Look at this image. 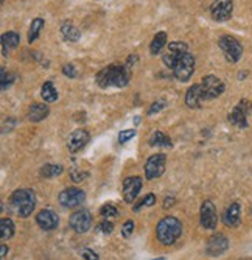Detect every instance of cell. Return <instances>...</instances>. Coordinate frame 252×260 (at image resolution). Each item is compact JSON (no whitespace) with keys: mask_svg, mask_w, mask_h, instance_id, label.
Returning a JSON list of instances; mask_svg holds the SVG:
<instances>
[{"mask_svg":"<svg viewBox=\"0 0 252 260\" xmlns=\"http://www.w3.org/2000/svg\"><path fill=\"white\" fill-rule=\"evenodd\" d=\"M97 84L101 89L107 87H125L131 79V67L126 64H111L97 74Z\"/></svg>","mask_w":252,"mask_h":260,"instance_id":"obj_1","label":"cell"},{"mask_svg":"<svg viewBox=\"0 0 252 260\" xmlns=\"http://www.w3.org/2000/svg\"><path fill=\"white\" fill-rule=\"evenodd\" d=\"M182 235V223L175 217H164L156 228V237L162 245L170 246Z\"/></svg>","mask_w":252,"mask_h":260,"instance_id":"obj_2","label":"cell"},{"mask_svg":"<svg viewBox=\"0 0 252 260\" xmlns=\"http://www.w3.org/2000/svg\"><path fill=\"white\" fill-rule=\"evenodd\" d=\"M11 206L21 218H28L36 208V195L30 189H19L11 196Z\"/></svg>","mask_w":252,"mask_h":260,"instance_id":"obj_3","label":"cell"},{"mask_svg":"<svg viewBox=\"0 0 252 260\" xmlns=\"http://www.w3.org/2000/svg\"><path fill=\"white\" fill-rule=\"evenodd\" d=\"M218 46L221 49V52L224 53V56L229 62L232 64H235L241 59V55H243V46L240 44L238 39H235L233 36H229V34H224L220 38L218 41Z\"/></svg>","mask_w":252,"mask_h":260,"instance_id":"obj_4","label":"cell"},{"mask_svg":"<svg viewBox=\"0 0 252 260\" xmlns=\"http://www.w3.org/2000/svg\"><path fill=\"white\" fill-rule=\"evenodd\" d=\"M195 56L192 53H185V55L176 62V66L173 67V77L177 81H188L192 78L193 72H195Z\"/></svg>","mask_w":252,"mask_h":260,"instance_id":"obj_5","label":"cell"},{"mask_svg":"<svg viewBox=\"0 0 252 260\" xmlns=\"http://www.w3.org/2000/svg\"><path fill=\"white\" fill-rule=\"evenodd\" d=\"M185 53H188V46L185 42H179V41L170 42L167 52L164 53V56H162V61H164V64L168 69L173 70V67L176 66V62L181 59Z\"/></svg>","mask_w":252,"mask_h":260,"instance_id":"obj_6","label":"cell"},{"mask_svg":"<svg viewBox=\"0 0 252 260\" xmlns=\"http://www.w3.org/2000/svg\"><path fill=\"white\" fill-rule=\"evenodd\" d=\"M201 87H202L204 100H213V98H218L224 92V89H226L224 87V83L215 75L204 77L201 81Z\"/></svg>","mask_w":252,"mask_h":260,"instance_id":"obj_7","label":"cell"},{"mask_svg":"<svg viewBox=\"0 0 252 260\" xmlns=\"http://www.w3.org/2000/svg\"><path fill=\"white\" fill-rule=\"evenodd\" d=\"M165 164H167V156L165 155H152L148 157V160L145 162V178L148 181L151 179L159 178L162 173L165 172Z\"/></svg>","mask_w":252,"mask_h":260,"instance_id":"obj_8","label":"cell"},{"mask_svg":"<svg viewBox=\"0 0 252 260\" xmlns=\"http://www.w3.org/2000/svg\"><path fill=\"white\" fill-rule=\"evenodd\" d=\"M59 204L62 208H67V209H72V208H78L84 203L86 200V193L83 190L76 189V187H70V189H66L59 193Z\"/></svg>","mask_w":252,"mask_h":260,"instance_id":"obj_9","label":"cell"},{"mask_svg":"<svg viewBox=\"0 0 252 260\" xmlns=\"http://www.w3.org/2000/svg\"><path fill=\"white\" fill-rule=\"evenodd\" d=\"M92 225V215L89 210H76L70 215V220H69V226L74 229L78 234H84V232L89 231Z\"/></svg>","mask_w":252,"mask_h":260,"instance_id":"obj_10","label":"cell"},{"mask_svg":"<svg viewBox=\"0 0 252 260\" xmlns=\"http://www.w3.org/2000/svg\"><path fill=\"white\" fill-rule=\"evenodd\" d=\"M233 2L232 0H213L210 5V14L217 22H226L232 17Z\"/></svg>","mask_w":252,"mask_h":260,"instance_id":"obj_11","label":"cell"},{"mask_svg":"<svg viewBox=\"0 0 252 260\" xmlns=\"http://www.w3.org/2000/svg\"><path fill=\"white\" fill-rule=\"evenodd\" d=\"M227 248H229L227 237L223 235V234H215V235H212L209 240H207L205 253H207V256H210V257H218V256L226 253Z\"/></svg>","mask_w":252,"mask_h":260,"instance_id":"obj_12","label":"cell"},{"mask_svg":"<svg viewBox=\"0 0 252 260\" xmlns=\"http://www.w3.org/2000/svg\"><path fill=\"white\" fill-rule=\"evenodd\" d=\"M218 225V215L212 201H204L201 206V226L207 231H213Z\"/></svg>","mask_w":252,"mask_h":260,"instance_id":"obj_13","label":"cell"},{"mask_svg":"<svg viewBox=\"0 0 252 260\" xmlns=\"http://www.w3.org/2000/svg\"><path fill=\"white\" fill-rule=\"evenodd\" d=\"M142 189V178L129 176L123 181V198L128 204H132Z\"/></svg>","mask_w":252,"mask_h":260,"instance_id":"obj_14","label":"cell"},{"mask_svg":"<svg viewBox=\"0 0 252 260\" xmlns=\"http://www.w3.org/2000/svg\"><path fill=\"white\" fill-rule=\"evenodd\" d=\"M36 223L42 231H53L59 225L58 215L50 210V209H42L38 215H36Z\"/></svg>","mask_w":252,"mask_h":260,"instance_id":"obj_15","label":"cell"},{"mask_svg":"<svg viewBox=\"0 0 252 260\" xmlns=\"http://www.w3.org/2000/svg\"><path fill=\"white\" fill-rule=\"evenodd\" d=\"M89 132L86 130H76L72 132V136L69 137V142H67V150L70 153H78V151L83 150L87 143H89Z\"/></svg>","mask_w":252,"mask_h":260,"instance_id":"obj_16","label":"cell"},{"mask_svg":"<svg viewBox=\"0 0 252 260\" xmlns=\"http://www.w3.org/2000/svg\"><path fill=\"white\" fill-rule=\"evenodd\" d=\"M229 122L235 125L238 128L248 127V117H246V100H241L229 114Z\"/></svg>","mask_w":252,"mask_h":260,"instance_id":"obj_17","label":"cell"},{"mask_svg":"<svg viewBox=\"0 0 252 260\" xmlns=\"http://www.w3.org/2000/svg\"><path fill=\"white\" fill-rule=\"evenodd\" d=\"M202 102H204V95H202L201 84H193L188 87V91L185 94V104L190 109H198V107H201Z\"/></svg>","mask_w":252,"mask_h":260,"instance_id":"obj_18","label":"cell"},{"mask_svg":"<svg viewBox=\"0 0 252 260\" xmlns=\"http://www.w3.org/2000/svg\"><path fill=\"white\" fill-rule=\"evenodd\" d=\"M240 212H241L240 204L238 203H232L223 213V223L227 228H237L240 225V221H241Z\"/></svg>","mask_w":252,"mask_h":260,"instance_id":"obj_19","label":"cell"},{"mask_svg":"<svg viewBox=\"0 0 252 260\" xmlns=\"http://www.w3.org/2000/svg\"><path fill=\"white\" fill-rule=\"evenodd\" d=\"M21 44V36L16 31H6L2 34V55L8 58L10 52L17 49V46Z\"/></svg>","mask_w":252,"mask_h":260,"instance_id":"obj_20","label":"cell"},{"mask_svg":"<svg viewBox=\"0 0 252 260\" xmlns=\"http://www.w3.org/2000/svg\"><path fill=\"white\" fill-rule=\"evenodd\" d=\"M50 109L47 104H42V103H33L30 107H28V114H26V117H28L30 122H42L44 119H47Z\"/></svg>","mask_w":252,"mask_h":260,"instance_id":"obj_21","label":"cell"},{"mask_svg":"<svg viewBox=\"0 0 252 260\" xmlns=\"http://www.w3.org/2000/svg\"><path fill=\"white\" fill-rule=\"evenodd\" d=\"M61 34H62V38H64L67 42H76L81 38V31L76 28L75 25H72L69 22L61 25Z\"/></svg>","mask_w":252,"mask_h":260,"instance_id":"obj_22","label":"cell"},{"mask_svg":"<svg viewBox=\"0 0 252 260\" xmlns=\"http://www.w3.org/2000/svg\"><path fill=\"white\" fill-rule=\"evenodd\" d=\"M167 46V33L165 31H157V34L152 38L151 44H150V52L151 55H159V53L164 50V47Z\"/></svg>","mask_w":252,"mask_h":260,"instance_id":"obj_23","label":"cell"},{"mask_svg":"<svg viewBox=\"0 0 252 260\" xmlns=\"http://www.w3.org/2000/svg\"><path fill=\"white\" fill-rule=\"evenodd\" d=\"M41 95H42V100L46 103H53L58 100V92L55 86H53L51 81H46L42 84V89H41Z\"/></svg>","mask_w":252,"mask_h":260,"instance_id":"obj_24","label":"cell"},{"mask_svg":"<svg viewBox=\"0 0 252 260\" xmlns=\"http://www.w3.org/2000/svg\"><path fill=\"white\" fill-rule=\"evenodd\" d=\"M44 25H46V22H44L42 17H36V19H33V22L30 25V31H28V42L30 44H33L39 38V33L44 28Z\"/></svg>","mask_w":252,"mask_h":260,"instance_id":"obj_25","label":"cell"},{"mask_svg":"<svg viewBox=\"0 0 252 260\" xmlns=\"http://www.w3.org/2000/svg\"><path fill=\"white\" fill-rule=\"evenodd\" d=\"M151 147H172V140L168 136H165L162 131H154L150 139Z\"/></svg>","mask_w":252,"mask_h":260,"instance_id":"obj_26","label":"cell"},{"mask_svg":"<svg viewBox=\"0 0 252 260\" xmlns=\"http://www.w3.org/2000/svg\"><path fill=\"white\" fill-rule=\"evenodd\" d=\"M62 172H64V168H62L61 165H55V164H47V165H44L41 168V176L42 178H56L59 175H62Z\"/></svg>","mask_w":252,"mask_h":260,"instance_id":"obj_27","label":"cell"},{"mask_svg":"<svg viewBox=\"0 0 252 260\" xmlns=\"http://www.w3.org/2000/svg\"><path fill=\"white\" fill-rule=\"evenodd\" d=\"M0 231H2V240H8L14 235V223L10 218H2L0 220Z\"/></svg>","mask_w":252,"mask_h":260,"instance_id":"obj_28","label":"cell"},{"mask_svg":"<svg viewBox=\"0 0 252 260\" xmlns=\"http://www.w3.org/2000/svg\"><path fill=\"white\" fill-rule=\"evenodd\" d=\"M154 204H156V196H154V193H148L140 203H137L136 206H134V212H139V210L143 209V208H151V206H154Z\"/></svg>","mask_w":252,"mask_h":260,"instance_id":"obj_29","label":"cell"},{"mask_svg":"<svg viewBox=\"0 0 252 260\" xmlns=\"http://www.w3.org/2000/svg\"><path fill=\"white\" fill-rule=\"evenodd\" d=\"M100 215L104 220H109V218H115L117 215H119V210H117V208L112 204H104L100 209Z\"/></svg>","mask_w":252,"mask_h":260,"instance_id":"obj_30","label":"cell"},{"mask_svg":"<svg viewBox=\"0 0 252 260\" xmlns=\"http://www.w3.org/2000/svg\"><path fill=\"white\" fill-rule=\"evenodd\" d=\"M14 79H16V75H13V74H8L6 75L5 67H2V91H6V89L13 84Z\"/></svg>","mask_w":252,"mask_h":260,"instance_id":"obj_31","label":"cell"},{"mask_svg":"<svg viewBox=\"0 0 252 260\" xmlns=\"http://www.w3.org/2000/svg\"><path fill=\"white\" fill-rule=\"evenodd\" d=\"M134 136H136V131H134V130L120 131V134H119V143H126L129 139H132Z\"/></svg>","mask_w":252,"mask_h":260,"instance_id":"obj_32","label":"cell"},{"mask_svg":"<svg viewBox=\"0 0 252 260\" xmlns=\"http://www.w3.org/2000/svg\"><path fill=\"white\" fill-rule=\"evenodd\" d=\"M132 232H134V221L132 220H128L123 225V228H122V235L125 237V238H128V237H131L132 235Z\"/></svg>","mask_w":252,"mask_h":260,"instance_id":"obj_33","label":"cell"},{"mask_svg":"<svg viewBox=\"0 0 252 260\" xmlns=\"http://www.w3.org/2000/svg\"><path fill=\"white\" fill-rule=\"evenodd\" d=\"M100 232H103V234H112V231H114V225L111 221H107V220H103L100 225H98L97 228Z\"/></svg>","mask_w":252,"mask_h":260,"instance_id":"obj_34","label":"cell"},{"mask_svg":"<svg viewBox=\"0 0 252 260\" xmlns=\"http://www.w3.org/2000/svg\"><path fill=\"white\" fill-rule=\"evenodd\" d=\"M62 74H64L67 78H76L78 72H76L74 64H64V66H62Z\"/></svg>","mask_w":252,"mask_h":260,"instance_id":"obj_35","label":"cell"},{"mask_svg":"<svg viewBox=\"0 0 252 260\" xmlns=\"http://www.w3.org/2000/svg\"><path fill=\"white\" fill-rule=\"evenodd\" d=\"M165 107V102H162V100H159V102H154L151 104V107L148 109V114L150 115H152V114H156V112H159V111H162Z\"/></svg>","mask_w":252,"mask_h":260,"instance_id":"obj_36","label":"cell"},{"mask_svg":"<svg viewBox=\"0 0 252 260\" xmlns=\"http://www.w3.org/2000/svg\"><path fill=\"white\" fill-rule=\"evenodd\" d=\"M70 176H72V179H74L75 182H81V181H83V178H86L87 175H86V173H78L76 168H72Z\"/></svg>","mask_w":252,"mask_h":260,"instance_id":"obj_37","label":"cell"},{"mask_svg":"<svg viewBox=\"0 0 252 260\" xmlns=\"http://www.w3.org/2000/svg\"><path fill=\"white\" fill-rule=\"evenodd\" d=\"M81 254H83V257L86 260H98V256L94 253L92 249H83V251H81Z\"/></svg>","mask_w":252,"mask_h":260,"instance_id":"obj_38","label":"cell"},{"mask_svg":"<svg viewBox=\"0 0 252 260\" xmlns=\"http://www.w3.org/2000/svg\"><path fill=\"white\" fill-rule=\"evenodd\" d=\"M173 204H175V198H168V196H167L165 201H164V208L168 209V208H172Z\"/></svg>","mask_w":252,"mask_h":260,"instance_id":"obj_39","label":"cell"},{"mask_svg":"<svg viewBox=\"0 0 252 260\" xmlns=\"http://www.w3.org/2000/svg\"><path fill=\"white\" fill-rule=\"evenodd\" d=\"M6 253H8V248H6V245H2V249H0V259H2V260H5V257H6Z\"/></svg>","mask_w":252,"mask_h":260,"instance_id":"obj_40","label":"cell"},{"mask_svg":"<svg viewBox=\"0 0 252 260\" xmlns=\"http://www.w3.org/2000/svg\"><path fill=\"white\" fill-rule=\"evenodd\" d=\"M152 260H165L164 257H159V259H152Z\"/></svg>","mask_w":252,"mask_h":260,"instance_id":"obj_41","label":"cell"},{"mask_svg":"<svg viewBox=\"0 0 252 260\" xmlns=\"http://www.w3.org/2000/svg\"><path fill=\"white\" fill-rule=\"evenodd\" d=\"M245 260H248V259H245Z\"/></svg>","mask_w":252,"mask_h":260,"instance_id":"obj_42","label":"cell"}]
</instances>
